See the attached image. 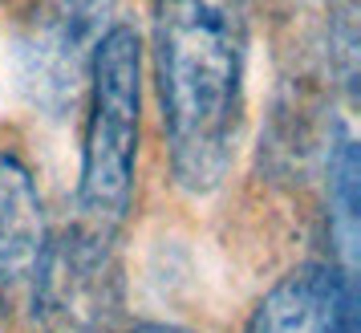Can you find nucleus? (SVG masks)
Wrapping results in <instances>:
<instances>
[{"label":"nucleus","mask_w":361,"mask_h":333,"mask_svg":"<svg viewBox=\"0 0 361 333\" xmlns=\"http://www.w3.org/2000/svg\"><path fill=\"white\" fill-rule=\"evenodd\" d=\"M154 73L171 171L207 195L228 175L244 110V17L235 0H159Z\"/></svg>","instance_id":"1"},{"label":"nucleus","mask_w":361,"mask_h":333,"mask_svg":"<svg viewBox=\"0 0 361 333\" xmlns=\"http://www.w3.org/2000/svg\"><path fill=\"white\" fill-rule=\"evenodd\" d=\"M329 228H333V240L341 248V281L353 284V248H357V147L341 138L337 147V159L329 166Z\"/></svg>","instance_id":"7"},{"label":"nucleus","mask_w":361,"mask_h":333,"mask_svg":"<svg viewBox=\"0 0 361 333\" xmlns=\"http://www.w3.org/2000/svg\"><path fill=\"white\" fill-rule=\"evenodd\" d=\"M130 333H191V329H179V325H134Z\"/></svg>","instance_id":"8"},{"label":"nucleus","mask_w":361,"mask_h":333,"mask_svg":"<svg viewBox=\"0 0 361 333\" xmlns=\"http://www.w3.org/2000/svg\"><path fill=\"white\" fill-rule=\"evenodd\" d=\"M349 297L353 284L337 268L300 265L264 293L244 333H341Z\"/></svg>","instance_id":"6"},{"label":"nucleus","mask_w":361,"mask_h":333,"mask_svg":"<svg viewBox=\"0 0 361 333\" xmlns=\"http://www.w3.org/2000/svg\"><path fill=\"white\" fill-rule=\"evenodd\" d=\"M29 309L41 333H114L122 309V281L110 252V236L85 224L61 240H49Z\"/></svg>","instance_id":"3"},{"label":"nucleus","mask_w":361,"mask_h":333,"mask_svg":"<svg viewBox=\"0 0 361 333\" xmlns=\"http://www.w3.org/2000/svg\"><path fill=\"white\" fill-rule=\"evenodd\" d=\"M142 114V41L130 25H110L90 57V110H85L78 207L94 232L114 236L134 200Z\"/></svg>","instance_id":"2"},{"label":"nucleus","mask_w":361,"mask_h":333,"mask_svg":"<svg viewBox=\"0 0 361 333\" xmlns=\"http://www.w3.org/2000/svg\"><path fill=\"white\" fill-rule=\"evenodd\" d=\"M114 17V0H37L25 53L33 61V78L41 94L73 98L82 73L90 69L98 45Z\"/></svg>","instance_id":"4"},{"label":"nucleus","mask_w":361,"mask_h":333,"mask_svg":"<svg viewBox=\"0 0 361 333\" xmlns=\"http://www.w3.org/2000/svg\"><path fill=\"white\" fill-rule=\"evenodd\" d=\"M49 252L41 195L29 166L0 150V313L29 309Z\"/></svg>","instance_id":"5"}]
</instances>
